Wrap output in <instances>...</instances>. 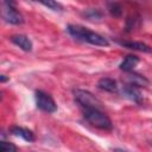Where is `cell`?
I'll list each match as a JSON object with an SVG mask.
<instances>
[{"mask_svg":"<svg viewBox=\"0 0 152 152\" xmlns=\"http://www.w3.org/2000/svg\"><path fill=\"white\" fill-rule=\"evenodd\" d=\"M66 31L74 38L83 40V42H87L89 44L97 45V46H108L109 45V42L107 40V38H104L103 36H101V34H99L96 32L87 30L86 27H83L81 25L70 24V25L66 26Z\"/></svg>","mask_w":152,"mask_h":152,"instance_id":"1","label":"cell"},{"mask_svg":"<svg viewBox=\"0 0 152 152\" xmlns=\"http://www.w3.org/2000/svg\"><path fill=\"white\" fill-rule=\"evenodd\" d=\"M84 119L94 127L100 128V129H104V131H110L113 128V124L110 121V119L102 113L100 109L96 108H89V109H84Z\"/></svg>","mask_w":152,"mask_h":152,"instance_id":"2","label":"cell"},{"mask_svg":"<svg viewBox=\"0 0 152 152\" xmlns=\"http://www.w3.org/2000/svg\"><path fill=\"white\" fill-rule=\"evenodd\" d=\"M74 95H75V100L82 107H84V109H89V108L100 109V107H101L100 100L97 97H95V95H93L90 91L82 90V89H76L74 91Z\"/></svg>","mask_w":152,"mask_h":152,"instance_id":"3","label":"cell"},{"mask_svg":"<svg viewBox=\"0 0 152 152\" xmlns=\"http://www.w3.org/2000/svg\"><path fill=\"white\" fill-rule=\"evenodd\" d=\"M2 5H4V7H2L1 15L6 23L13 24V25H20L24 23V17L21 15V13L19 11H17L14 8L13 2L5 1Z\"/></svg>","mask_w":152,"mask_h":152,"instance_id":"4","label":"cell"},{"mask_svg":"<svg viewBox=\"0 0 152 152\" xmlns=\"http://www.w3.org/2000/svg\"><path fill=\"white\" fill-rule=\"evenodd\" d=\"M36 104L40 110L46 113H53L57 110V104L55 100L49 94L42 90L36 91Z\"/></svg>","mask_w":152,"mask_h":152,"instance_id":"5","label":"cell"},{"mask_svg":"<svg viewBox=\"0 0 152 152\" xmlns=\"http://www.w3.org/2000/svg\"><path fill=\"white\" fill-rule=\"evenodd\" d=\"M122 94L126 97H128L129 100L134 101L135 103H140L141 102V93H140L139 88L135 87V86H132V84H127L126 83L122 87Z\"/></svg>","mask_w":152,"mask_h":152,"instance_id":"6","label":"cell"},{"mask_svg":"<svg viewBox=\"0 0 152 152\" xmlns=\"http://www.w3.org/2000/svg\"><path fill=\"white\" fill-rule=\"evenodd\" d=\"M11 40L13 44H15L17 46H19L21 50L26 52H30L32 50V42L25 34H14L11 37Z\"/></svg>","mask_w":152,"mask_h":152,"instance_id":"7","label":"cell"},{"mask_svg":"<svg viewBox=\"0 0 152 152\" xmlns=\"http://www.w3.org/2000/svg\"><path fill=\"white\" fill-rule=\"evenodd\" d=\"M139 63V57L135 56V55H128L125 57V59L120 63L119 68L120 70L122 71H126V72H131Z\"/></svg>","mask_w":152,"mask_h":152,"instance_id":"8","label":"cell"},{"mask_svg":"<svg viewBox=\"0 0 152 152\" xmlns=\"http://www.w3.org/2000/svg\"><path fill=\"white\" fill-rule=\"evenodd\" d=\"M126 82H127V84H132L138 88L146 87L148 84V80L145 76L139 75V74H132V72H128L127 77H126Z\"/></svg>","mask_w":152,"mask_h":152,"instance_id":"9","label":"cell"},{"mask_svg":"<svg viewBox=\"0 0 152 152\" xmlns=\"http://www.w3.org/2000/svg\"><path fill=\"white\" fill-rule=\"evenodd\" d=\"M11 133L14 134V135H17V137L23 138L24 140H26V141H28V142L34 140V134H33L30 129L24 128V127H18V126L12 127V128H11Z\"/></svg>","mask_w":152,"mask_h":152,"instance_id":"10","label":"cell"},{"mask_svg":"<svg viewBox=\"0 0 152 152\" xmlns=\"http://www.w3.org/2000/svg\"><path fill=\"white\" fill-rule=\"evenodd\" d=\"M97 87L104 91H115L118 89V86H116V82L115 80L110 78V77H103V78H100L99 82H97Z\"/></svg>","mask_w":152,"mask_h":152,"instance_id":"11","label":"cell"},{"mask_svg":"<svg viewBox=\"0 0 152 152\" xmlns=\"http://www.w3.org/2000/svg\"><path fill=\"white\" fill-rule=\"evenodd\" d=\"M120 44L127 49H131V50H137V51H141V52H151L152 49L141 43V42H120Z\"/></svg>","mask_w":152,"mask_h":152,"instance_id":"12","label":"cell"},{"mask_svg":"<svg viewBox=\"0 0 152 152\" xmlns=\"http://www.w3.org/2000/svg\"><path fill=\"white\" fill-rule=\"evenodd\" d=\"M84 17L88 18V20H100L102 18V13L96 8H89L84 12Z\"/></svg>","mask_w":152,"mask_h":152,"instance_id":"13","label":"cell"},{"mask_svg":"<svg viewBox=\"0 0 152 152\" xmlns=\"http://www.w3.org/2000/svg\"><path fill=\"white\" fill-rule=\"evenodd\" d=\"M108 10H109L110 14L114 15V17H120L121 13H122L121 6H120L119 4H116V2H110V4H108Z\"/></svg>","mask_w":152,"mask_h":152,"instance_id":"14","label":"cell"},{"mask_svg":"<svg viewBox=\"0 0 152 152\" xmlns=\"http://www.w3.org/2000/svg\"><path fill=\"white\" fill-rule=\"evenodd\" d=\"M0 152H17V146L8 141L0 142Z\"/></svg>","mask_w":152,"mask_h":152,"instance_id":"15","label":"cell"},{"mask_svg":"<svg viewBox=\"0 0 152 152\" xmlns=\"http://www.w3.org/2000/svg\"><path fill=\"white\" fill-rule=\"evenodd\" d=\"M42 5L51 8L52 11H62V5L58 4V2H56V1H43Z\"/></svg>","mask_w":152,"mask_h":152,"instance_id":"16","label":"cell"},{"mask_svg":"<svg viewBox=\"0 0 152 152\" xmlns=\"http://www.w3.org/2000/svg\"><path fill=\"white\" fill-rule=\"evenodd\" d=\"M0 77H1V82H5V81H6V80H7V77H6V76H5V75H1V76H0Z\"/></svg>","mask_w":152,"mask_h":152,"instance_id":"17","label":"cell"},{"mask_svg":"<svg viewBox=\"0 0 152 152\" xmlns=\"http://www.w3.org/2000/svg\"><path fill=\"white\" fill-rule=\"evenodd\" d=\"M114 152H127V151L121 150V148H115V150H114Z\"/></svg>","mask_w":152,"mask_h":152,"instance_id":"18","label":"cell"},{"mask_svg":"<svg viewBox=\"0 0 152 152\" xmlns=\"http://www.w3.org/2000/svg\"><path fill=\"white\" fill-rule=\"evenodd\" d=\"M151 145H152V140H151Z\"/></svg>","mask_w":152,"mask_h":152,"instance_id":"19","label":"cell"}]
</instances>
